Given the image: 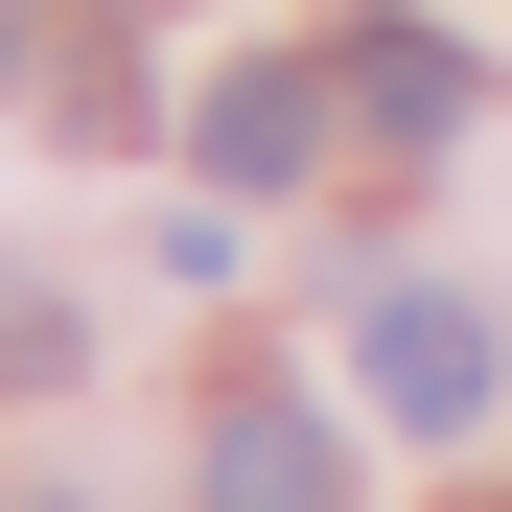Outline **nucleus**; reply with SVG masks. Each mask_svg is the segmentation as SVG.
<instances>
[{"label": "nucleus", "mask_w": 512, "mask_h": 512, "mask_svg": "<svg viewBox=\"0 0 512 512\" xmlns=\"http://www.w3.org/2000/svg\"><path fill=\"white\" fill-rule=\"evenodd\" d=\"M350 373H373V419H419V443H466V419L512 396V326H489L466 280H373V303H350Z\"/></svg>", "instance_id": "1"}, {"label": "nucleus", "mask_w": 512, "mask_h": 512, "mask_svg": "<svg viewBox=\"0 0 512 512\" xmlns=\"http://www.w3.org/2000/svg\"><path fill=\"white\" fill-rule=\"evenodd\" d=\"M326 117H350V70H210V187H303V163H326Z\"/></svg>", "instance_id": "2"}, {"label": "nucleus", "mask_w": 512, "mask_h": 512, "mask_svg": "<svg viewBox=\"0 0 512 512\" xmlns=\"http://www.w3.org/2000/svg\"><path fill=\"white\" fill-rule=\"evenodd\" d=\"M210 512H350L326 396H233V419H210Z\"/></svg>", "instance_id": "3"}, {"label": "nucleus", "mask_w": 512, "mask_h": 512, "mask_svg": "<svg viewBox=\"0 0 512 512\" xmlns=\"http://www.w3.org/2000/svg\"><path fill=\"white\" fill-rule=\"evenodd\" d=\"M350 117H373V140H466V117H489V70H466L443 24H350Z\"/></svg>", "instance_id": "4"}]
</instances>
